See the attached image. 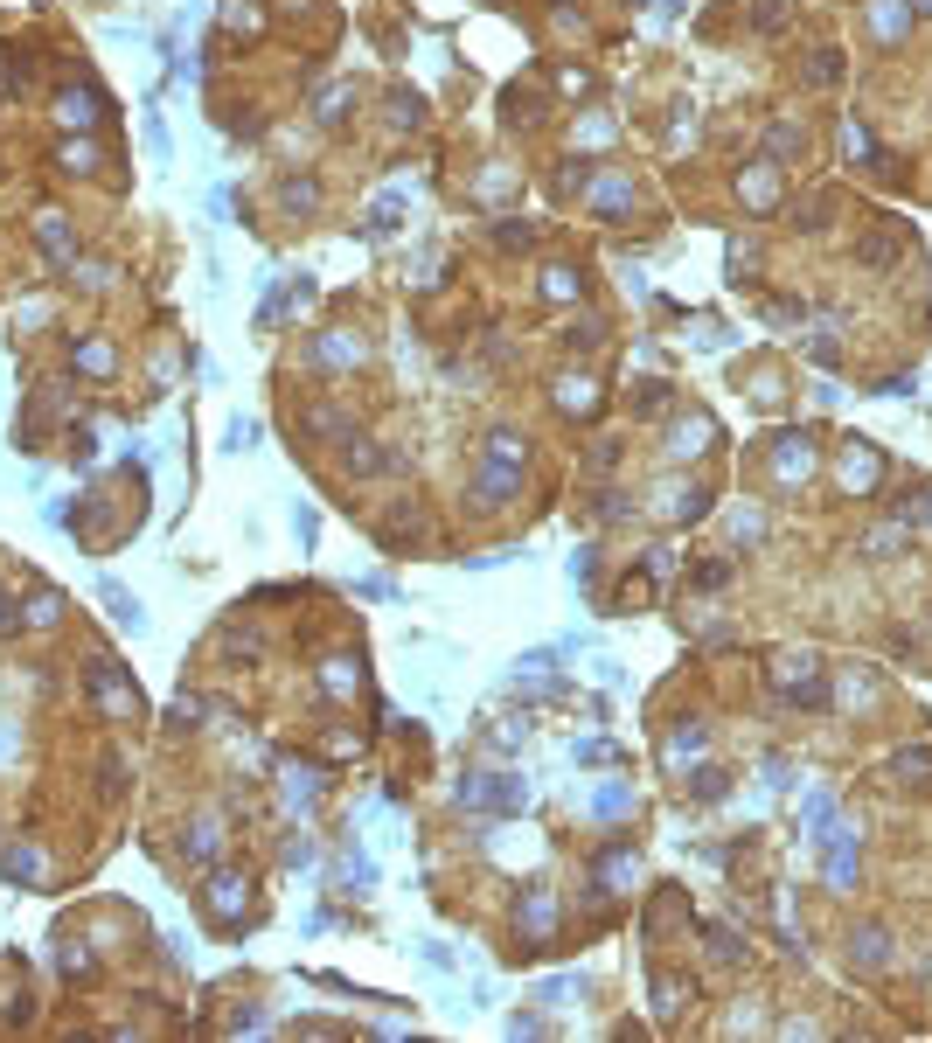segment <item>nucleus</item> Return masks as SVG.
<instances>
[{
    "instance_id": "1",
    "label": "nucleus",
    "mask_w": 932,
    "mask_h": 1043,
    "mask_svg": "<svg viewBox=\"0 0 932 1043\" xmlns=\"http://www.w3.org/2000/svg\"><path fill=\"white\" fill-rule=\"evenodd\" d=\"M460 807H501V814H515V807H529V786L515 772H473V779H460Z\"/></svg>"
},
{
    "instance_id": "2",
    "label": "nucleus",
    "mask_w": 932,
    "mask_h": 1043,
    "mask_svg": "<svg viewBox=\"0 0 932 1043\" xmlns=\"http://www.w3.org/2000/svg\"><path fill=\"white\" fill-rule=\"evenodd\" d=\"M202 904H209V918H216V925H237V911L251 904V877H244V870H216V877H209V891H202Z\"/></svg>"
},
{
    "instance_id": "3",
    "label": "nucleus",
    "mask_w": 932,
    "mask_h": 1043,
    "mask_svg": "<svg viewBox=\"0 0 932 1043\" xmlns=\"http://www.w3.org/2000/svg\"><path fill=\"white\" fill-rule=\"evenodd\" d=\"M835 480H842L849 494H870V487L884 480V459H877V446H870V439H849V446H842V466H835Z\"/></svg>"
},
{
    "instance_id": "4",
    "label": "nucleus",
    "mask_w": 932,
    "mask_h": 1043,
    "mask_svg": "<svg viewBox=\"0 0 932 1043\" xmlns=\"http://www.w3.org/2000/svg\"><path fill=\"white\" fill-rule=\"evenodd\" d=\"M105 98L91 91V84H70V91H56V119L70 126V133H91V126H105Z\"/></svg>"
},
{
    "instance_id": "5",
    "label": "nucleus",
    "mask_w": 932,
    "mask_h": 1043,
    "mask_svg": "<svg viewBox=\"0 0 932 1043\" xmlns=\"http://www.w3.org/2000/svg\"><path fill=\"white\" fill-rule=\"evenodd\" d=\"M508 494H522V466H473V508H508Z\"/></svg>"
},
{
    "instance_id": "6",
    "label": "nucleus",
    "mask_w": 932,
    "mask_h": 1043,
    "mask_svg": "<svg viewBox=\"0 0 932 1043\" xmlns=\"http://www.w3.org/2000/svg\"><path fill=\"white\" fill-rule=\"evenodd\" d=\"M773 682H779V696L821 703V668H814V654H779V661H773Z\"/></svg>"
},
{
    "instance_id": "7",
    "label": "nucleus",
    "mask_w": 932,
    "mask_h": 1043,
    "mask_svg": "<svg viewBox=\"0 0 932 1043\" xmlns=\"http://www.w3.org/2000/svg\"><path fill=\"white\" fill-rule=\"evenodd\" d=\"M710 439H717L710 411H682V418L668 425V459H696V452H710Z\"/></svg>"
},
{
    "instance_id": "8",
    "label": "nucleus",
    "mask_w": 932,
    "mask_h": 1043,
    "mask_svg": "<svg viewBox=\"0 0 932 1043\" xmlns=\"http://www.w3.org/2000/svg\"><path fill=\"white\" fill-rule=\"evenodd\" d=\"M91 696H98L112 717H133V710H140V696H133L126 675H119V661H98V668H91Z\"/></svg>"
},
{
    "instance_id": "9",
    "label": "nucleus",
    "mask_w": 932,
    "mask_h": 1043,
    "mask_svg": "<svg viewBox=\"0 0 932 1043\" xmlns=\"http://www.w3.org/2000/svg\"><path fill=\"white\" fill-rule=\"evenodd\" d=\"M279 793H286V807H320L327 772L320 765H279Z\"/></svg>"
},
{
    "instance_id": "10",
    "label": "nucleus",
    "mask_w": 932,
    "mask_h": 1043,
    "mask_svg": "<svg viewBox=\"0 0 932 1043\" xmlns=\"http://www.w3.org/2000/svg\"><path fill=\"white\" fill-rule=\"evenodd\" d=\"M550 404H557L564 418H592V411H599V383H592V376H557V383H550Z\"/></svg>"
},
{
    "instance_id": "11",
    "label": "nucleus",
    "mask_w": 932,
    "mask_h": 1043,
    "mask_svg": "<svg viewBox=\"0 0 932 1043\" xmlns=\"http://www.w3.org/2000/svg\"><path fill=\"white\" fill-rule=\"evenodd\" d=\"M849 960H856L863 974H884V967H891V932H884V925H856V932H849Z\"/></svg>"
},
{
    "instance_id": "12",
    "label": "nucleus",
    "mask_w": 932,
    "mask_h": 1043,
    "mask_svg": "<svg viewBox=\"0 0 932 1043\" xmlns=\"http://www.w3.org/2000/svg\"><path fill=\"white\" fill-rule=\"evenodd\" d=\"M320 682H327V696H355L362 689V661L355 654H327L320 661Z\"/></svg>"
},
{
    "instance_id": "13",
    "label": "nucleus",
    "mask_w": 932,
    "mask_h": 1043,
    "mask_svg": "<svg viewBox=\"0 0 932 1043\" xmlns=\"http://www.w3.org/2000/svg\"><path fill=\"white\" fill-rule=\"evenodd\" d=\"M703 501H710L703 487H682V480H675V487H661V515H668V522H696V515H703Z\"/></svg>"
},
{
    "instance_id": "14",
    "label": "nucleus",
    "mask_w": 932,
    "mask_h": 1043,
    "mask_svg": "<svg viewBox=\"0 0 932 1043\" xmlns=\"http://www.w3.org/2000/svg\"><path fill=\"white\" fill-rule=\"evenodd\" d=\"M216 849H223V814H195V821H188V856L209 863Z\"/></svg>"
},
{
    "instance_id": "15",
    "label": "nucleus",
    "mask_w": 932,
    "mask_h": 1043,
    "mask_svg": "<svg viewBox=\"0 0 932 1043\" xmlns=\"http://www.w3.org/2000/svg\"><path fill=\"white\" fill-rule=\"evenodd\" d=\"M487 459H501V466H522V459H529V432H515V425H494V432H487Z\"/></svg>"
},
{
    "instance_id": "16",
    "label": "nucleus",
    "mask_w": 932,
    "mask_h": 1043,
    "mask_svg": "<svg viewBox=\"0 0 932 1043\" xmlns=\"http://www.w3.org/2000/svg\"><path fill=\"white\" fill-rule=\"evenodd\" d=\"M898 550H905V522H877V529L863 536V557H870V564H884V557H898Z\"/></svg>"
},
{
    "instance_id": "17",
    "label": "nucleus",
    "mask_w": 932,
    "mask_h": 1043,
    "mask_svg": "<svg viewBox=\"0 0 932 1043\" xmlns=\"http://www.w3.org/2000/svg\"><path fill=\"white\" fill-rule=\"evenodd\" d=\"M56 167H63V174H98V147H91V140H63V147H56Z\"/></svg>"
},
{
    "instance_id": "18",
    "label": "nucleus",
    "mask_w": 932,
    "mask_h": 1043,
    "mask_svg": "<svg viewBox=\"0 0 932 1043\" xmlns=\"http://www.w3.org/2000/svg\"><path fill=\"white\" fill-rule=\"evenodd\" d=\"M56 619H63V592H49V585H42V592L28 598V626H35V633H49Z\"/></svg>"
},
{
    "instance_id": "19",
    "label": "nucleus",
    "mask_w": 932,
    "mask_h": 1043,
    "mask_svg": "<svg viewBox=\"0 0 932 1043\" xmlns=\"http://www.w3.org/2000/svg\"><path fill=\"white\" fill-rule=\"evenodd\" d=\"M98 598L112 605V619H119V626H133V633L147 626V612H140V598H126V592H119V585H105V592H98Z\"/></svg>"
},
{
    "instance_id": "20",
    "label": "nucleus",
    "mask_w": 932,
    "mask_h": 1043,
    "mask_svg": "<svg viewBox=\"0 0 932 1043\" xmlns=\"http://www.w3.org/2000/svg\"><path fill=\"white\" fill-rule=\"evenodd\" d=\"M0 870H7L14 884H35V877H42V856H35V849H7V856H0Z\"/></svg>"
},
{
    "instance_id": "21",
    "label": "nucleus",
    "mask_w": 932,
    "mask_h": 1043,
    "mask_svg": "<svg viewBox=\"0 0 932 1043\" xmlns=\"http://www.w3.org/2000/svg\"><path fill=\"white\" fill-rule=\"evenodd\" d=\"M334 877H341V884H355V891H369V884H376V863H369V856H362V849H348V856H341V870H334Z\"/></svg>"
},
{
    "instance_id": "22",
    "label": "nucleus",
    "mask_w": 932,
    "mask_h": 1043,
    "mask_svg": "<svg viewBox=\"0 0 932 1043\" xmlns=\"http://www.w3.org/2000/svg\"><path fill=\"white\" fill-rule=\"evenodd\" d=\"M842 696H849V703H877L884 682H877V675H842Z\"/></svg>"
},
{
    "instance_id": "23",
    "label": "nucleus",
    "mask_w": 932,
    "mask_h": 1043,
    "mask_svg": "<svg viewBox=\"0 0 932 1043\" xmlns=\"http://www.w3.org/2000/svg\"><path fill=\"white\" fill-rule=\"evenodd\" d=\"M279 202L300 216V209H313V202H320V188H313V181H286V195H279Z\"/></svg>"
},
{
    "instance_id": "24",
    "label": "nucleus",
    "mask_w": 932,
    "mask_h": 1043,
    "mask_svg": "<svg viewBox=\"0 0 932 1043\" xmlns=\"http://www.w3.org/2000/svg\"><path fill=\"white\" fill-rule=\"evenodd\" d=\"M77 362H84L91 376H105V369H112V348H105V341H84V348H77Z\"/></svg>"
},
{
    "instance_id": "25",
    "label": "nucleus",
    "mask_w": 932,
    "mask_h": 1043,
    "mask_svg": "<svg viewBox=\"0 0 932 1043\" xmlns=\"http://www.w3.org/2000/svg\"><path fill=\"white\" fill-rule=\"evenodd\" d=\"M105 793H126V758H119V751L105 758Z\"/></svg>"
},
{
    "instance_id": "26",
    "label": "nucleus",
    "mask_w": 932,
    "mask_h": 1043,
    "mask_svg": "<svg viewBox=\"0 0 932 1043\" xmlns=\"http://www.w3.org/2000/svg\"><path fill=\"white\" fill-rule=\"evenodd\" d=\"M800 821H807V828H821V821H828V793H807V807H800Z\"/></svg>"
},
{
    "instance_id": "27",
    "label": "nucleus",
    "mask_w": 932,
    "mask_h": 1043,
    "mask_svg": "<svg viewBox=\"0 0 932 1043\" xmlns=\"http://www.w3.org/2000/svg\"><path fill=\"white\" fill-rule=\"evenodd\" d=\"M773 153H779V160H793V153H800V133H793V126H779V133H773Z\"/></svg>"
},
{
    "instance_id": "28",
    "label": "nucleus",
    "mask_w": 932,
    "mask_h": 1043,
    "mask_svg": "<svg viewBox=\"0 0 932 1043\" xmlns=\"http://www.w3.org/2000/svg\"><path fill=\"white\" fill-rule=\"evenodd\" d=\"M300 863H313V842L300 835V842H286V870H300Z\"/></svg>"
},
{
    "instance_id": "29",
    "label": "nucleus",
    "mask_w": 932,
    "mask_h": 1043,
    "mask_svg": "<svg viewBox=\"0 0 932 1043\" xmlns=\"http://www.w3.org/2000/svg\"><path fill=\"white\" fill-rule=\"evenodd\" d=\"M7 626H14V592L0 585V633H7Z\"/></svg>"
}]
</instances>
